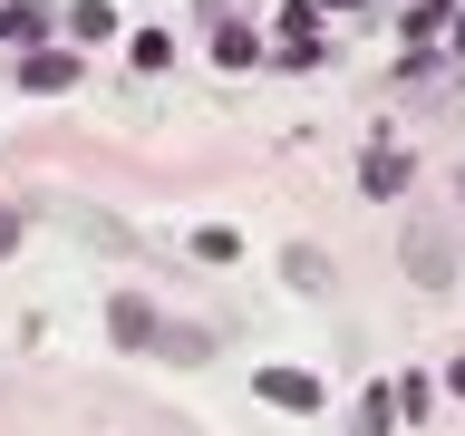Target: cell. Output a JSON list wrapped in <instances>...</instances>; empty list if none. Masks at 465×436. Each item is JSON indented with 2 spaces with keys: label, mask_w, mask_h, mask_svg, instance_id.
I'll return each instance as SVG.
<instances>
[{
  "label": "cell",
  "mask_w": 465,
  "mask_h": 436,
  "mask_svg": "<svg viewBox=\"0 0 465 436\" xmlns=\"http://www.w3.org/2000/svg\"><path fill=\"white\" fill-rule=\"evenodd\" d=\"M407 282H427V291H446L456 282V243H446V223H436V213H417V223H407Z\"/></svg>",
  "instance_id": "1"
},
{
  "label": "cell",
  "mask_w": 465,
  "mask_h": 436,
  "mask_svg": "<svg viewBox=\"0 0 465 436\" xmlns=\"http://www.w3.org/2000/svg\"><path fill=\"white\" fill-rule=\"evenodd\" d=\"M107 330H116V340H126V349H155V330H165V320L145 311L136 291H116V301H107Z\"/></svg>",
  "instance_id": "2"
},
{
  "label": "cell",
  "mask_w": 465,
  "mask_h": 436,
  "mask_svg": "<svg viewBox=\"0 0 465 436\" xmlns=\"http://www.w3.org/2000/svg\"><path fill=\"white\" fill-rule=\"evenodd\" d=\"M252 388H262V398H272V407H301V417H311V407H320V378H311V369H262Z\"/></svg>",
  "instance_id": "3"
},
{
  "label": "cell",
  "mask_w": 465,
  "mask_h": 436,
  "mask_svg": "<svg viewBox=\"0 0 465 436\" xmlns=\"http://www.w3.org/2000/svg\"><path fill=\"white\" fill-rule=\"evenodd\" d=\"M359 184H369V194H398V184H407V155H398V145H369V155H359Z\"/></svg>",
  "instance_id": "4"
},
{
  "label": "cell",
  "mask_w": 465,
  "mask_h": 436,
  "mask_svg": "<svg viewBox=\"0 0 465 436\" xmlns=\"http://www.w3.org/2000/svg\"><path fill=\"white\" fill-rule=\"evenodd\" d=\"M282 282H301V291H330V253H311V243H291V253H282Z\"/></svg>",
  "instance_id": "5"
},
{
  "label": "cell",
  "mask_w": 465,
  "mask_h": 436,
  "mask_svg": "<svg viewBox=\"0 0 465 436\" xmlns=\"http://www.w3.org/2000/svg\"><path fill=\"white\" fill-rule=\"evenodd\" d=\"M20 78L39 87V97H49V87H68V78H78V58H58V49H39V58H29V68H20Z\"/></svg>",
  "instance_id": "6"
},
{
  "label": "cell",
  "mask_w": 465,
  "mask_h": 436,
  "mask_svg": "<svg viewBox=\"0 0 465 436\" xmlns=\"http://www.w3.org/2000/svg\"><path fill=\"white\" fill-rule=\"evenodd\" d=\"M155 349H174V359H213V340H203V330H184V320H165V330H155Z\"/></svg>",
  "instance_id": "7"
},
{
  "label": "cell",
  "mask_w": 465,
  "mask_h": 436,
  "mask_svg": "<svg viewBox=\"0 0 465 436\" xmlns=\"http://www.w3.org/2000/svg\"><path fill=\"white\" fill-rule=\"evenodd\" d=\"M398 427V398H388V388H369V398H359V436H388Z\"/></svg>",
  "instance_id": "8"
},
{
  "label": "cell",
  "mask_w": 465,
  "mask_h": 436,
  "mask_svg": "<svg viewBox=\"0 0 465 436\" xmlns=\"http://www.w3.org/2000/svg\"><path fill=\"white\" fill-rule=\"evenodd\" d=\"M446 20H456V0H417V10H407V29H417V39H436Z\"/></svg>",
  "instance_id": "9"
},
{
  "label": "cell",
  "mask_w": 465,
  "mask_h": 436,
  "mask_svg": "<svg viewBox=\"0 0 465 436\" xmlns=\"http://www.w3.org/2000/svg\"><path fill=\"white\" fill-rule=\"evenodd\" d=\"M213 58H223V68H252V39H242V29L223 20V29H213Z\"/></svg>",
  "instance_id": "10"
},
{
  "label": "cell",
  "mask_w": 465,
  "mask_h": 436,
  "mask_svg": "<svg viewBox=\"0 0 465 436\" xmlns=\"http://www.w3.org/2000/svg\"><path fill=\"white\" fill-rule=\"evenodd\" d=\"M39 29V10H0V39H29Z\"/></svg>",
  "instance_id": "11"
},
{
  "label": "cell",
  "mask_w": 465,
  "mask_h": 436,
  "mask_svg": "<svg viewBox=\"0 0 465 436\" xmlns=\"http://www.w3.org/2000/svg\"><path fill=\"white\" fill-rule=\"evenodd\" d=\"M10 243H20V223H10V213H0V253H10Z\"/></svg>",
  "instance_id": "12"
},
{
  "label": "cell",
  "mask_w": 465,
  "mask_h": 436,
  "mask_svg": "<svg viewBox=\"0 0 465 436\" xmlns=\"http://www.w3.org/2000/svg\"><path fill=\"white\" fill-rule=\"evenodd\" d=\"M456 49H465V10H456Z\"/></svg>",
  "instance_id": "13"
}]
</instances>
